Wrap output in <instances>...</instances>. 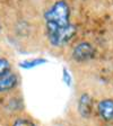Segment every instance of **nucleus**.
Returning a JSON list of instances; mask_svg holds the SVG:
<instances>
[{"mask_svg": "<svg viewBox=\"0 0 113 126\" xmlns=\"http://www.w3.org/2000/svg\"><path fill=\"white\" fill-rule=\"evenodd\" d=\"M45 31L52 46L66 45L76 35V26L70 21V7L65 0H58L44 13Z\"/></svg>", "mask_w": 113, "mask_h": 126, "instance_id": "f257e3e1", "label": "nucleus"}, {"mask_svg": "<svg viewBox=\"0 0 113 126\" xmlns=\"http://www.w3.org/2000/svg\"><path fill=\"white\" fill-rule=\"evenodd\" d=\"M95 48L88 42H83L77 44L72 50V58L77 62H86L94 58Z\"/></svg>", "mask_w": 113, "mask_h": 126, "instance_id": "f03ea898", "label": "nucleus"}, {"mask_svg": "<svg viewBox=\"0 0 113 126\" xmlns=\"http://www.w3.org/2000/svg\"><path fill=\"white\" fill-rule=\"evenodd\" d=\"M98 113L101 117L105 121L113 119V100L104 99L98 104Z\"/></svg>", "mask_w": 113, "mask_h": 126, "instance_id": "7ed1b4c3", "label": "nucleus"}, {"mask_svg": "<svg viewBox=\"0 0 113 126\" xmlns=\"http://www.w3.org/2000/svg\"><path fill=\"white\" fill-rule=\"evenodd\" d=\"M78 111L84 117H88L92 113V98L90 94H84L78 100Z\"/></svg>", "mask_w": 113, "mask_h": 126, "instance_id": "20e7f679", "label": "nucleus"}, {"mask_svg": "<svg viewBox=\"0 0 113 126\" xmlns=\"http://www.w3.org/2000/svg\"><path fill=\"white\" fill-rule=\"evenodd\" d=\"M17 76L14 73H7L6 76L0 77V92L8 91L15 88L17 84Z\"/></svg>", "mask_w": 113, "mask_h": 126, "instance_id": "39448f33", "label": "nucleus"}, {"mask_svg": "<svg viewBox=\"0 0 113 126\" xmlns=\"http://www.w3.org/2000/svg\"><path fill=\"white\" fill-rule=\"evenodd\" d=\"M9 70H10V63L6 59H0V77L9 73Z\"/></svg>", "mask_w": 113, "mask_h": 126, "instance_id": "423d86ee", "label": "nucleus"}, {"mask_svg": "<svg viewBox=\"0 0 113 126\" xmlns=\"http://www.w3.org/2000/svg\"><path fill=\"white\" fill-rule=\"evenodd\" d=\"M45 60H28V61H24L23 63H21V66L24 69H31L35 65H39V64H42L44 63Z\"/></svg>", "mask_w": 113, "mask_h": 126, "instance_id": "0eeeda50", "label": "nucleus"}, {"mask_svg": "<svg viewBox=\"0 0 113 126\" xmlns=\"http://www.w3.org/2000/svg\"><path fill=\"white\" fill-rule=\"evenodd\" d=\"M13 126H36V125L32 121H29V119L22 118V119H17V121L13 124Z\"/></svg>", "mask_w": 113, "mask_h": 126, "instance_id": "6e6552de", "label": "nucleus"}, {"mask_svg": "<svg viewBox=\"0 0 113 126\" xmlns=\"http://www.w3.org/2000/svg\"><path fill=\"white\" fill-rule=\"evenodd\" d=\"M63 81L66 82L68 86H70L71 83V78H70V74L68 73L67 69H63Z\"/></svg>", "mask_w": 113, "mask_h": 126, "instance_id": "1a4fd4ad", "label": "nucleus"}, {"mask_svg": "<svg viewBox=\"0 0 113 126\" xmlns=\"http://www.w3.org/2000/svg\"><path fill=\"white\" fill-rule=\"evenodd\" d=\"M0 28H1V26H0Z\"/></svg>", "mask_w": 113, "mask_h": 126, "instance_id": "9d476101", "label": "nucleus"}]
</instances>
